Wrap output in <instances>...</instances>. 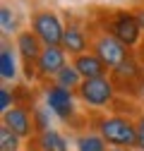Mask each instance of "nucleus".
Wrapping results in <instances>:
<instances>
[{"instance_id":"nucleus-2","label":"nucleus","mask_w":144,"mask_h":151,"mask_svg":"<svg viewBox=\"0 0 144 151\" xmlns=\"http://www.w3.org/2000/svg\"><path fill=\"white\" fill-rule=\"evenodd\" d=\"M108 79H111V84H113L118 96L130 99V101L144 99V65L137 60L135 53L125 63L113 67L111 74H108Z\"/></svg>"},{"instance_id":"nucleus-20","label":"nucleus","mask_w":144,"mask_h":151,"mask_svg":"<svg viewBox=\"0 0 144 151\" xmlns=\"http://www.w3.org/2000/svg\"><path fill=\"white\" fill-rule=\"evenodd\" d=\"M10 108H14V93L3 84V86H0V110L7 113Z\"/></svg>"},{"instance_id":"nucleus-11","label":"nucleus","mask_w":144,"mask_h":151,"mask_svg":"<svg viewBox=\"0 0 144 151\" xmlns=\"http://www.w3.org/2000/svg\"><path fill=\"white\" fill-rule=\"evenodd\" d=\"M67 65H70V55H67V50L63 46H46L43 53H41V58H39V65H36V74L53 79Z\"/></svg>"},{"instance_id":"nucleus-22","label":"nucleus","mask_w":144,"mask_h":151,"mask_svg":"<svg viewBox=\"0 0 144 151\" xmlns=\"http://www.w3.org/2000/svg\"><path fill=\"white\" fill-rule=\"evenodd\" d=\"M135 17H137V22H139L142 31H144V5H142V7H135Z\"/></svg>"},{"instance_id":"nucleus-18","label":"nucleus","mask_w":144,"mask_h":151,"mask_svg":"<svg viewBox=\"0 0 144 151\" xmlns=\"http://www.w3.org/2000/svg\"><path fill=\"white\" fill-rule=\"evenodd\" d=\"M0 22H3V31L7 34H12L14 29H17V24H14V12L7 7V5H3V7H0Z\"/></svg>"},{"instance_id":"nucleus-12","label":"nucleus","mask_w":144,"mask_h":151,"mask_svg":"<svg viewBox=\"0 0 144 151\" xmlns=\"http://www.w3.org/2000/svg\"><path fill=\"white\" fill-rule=\"evenodd\" d=\"M70 65L79 72L82 79H101V77H108V74H111V67H108L101 58H96L91 50L70 58Z\"/></svg>"},{"instance_id":"nucleus-10","label":"nucleus","mask_w":144,"mask_h":151,"mask_svg":"<svg viewBox=\"0 0 144 151\" xmlns=\"http://www.w3.org/2000/svg\"><path fill=\"white\" fill-rule=\"evenodd\" d=\"M0 125H5L7 129H12L17 137L22 139H31L34 132H36V125H34V113L27 108V106H14L10 108L7 113H3L0 118Z\"/></svg>"},{"instance_id":"nucleus-1","label":"nucleus","mask_w":144,"mask_h":151,"mask_svg":"<svg viewBox=\"0 0 144 151\" xmlns=\"http://www.w3.org/2000/svg\"><path fill=\"white\" fill-rule=\"evenodd\" d=\"M89 22L96 24L99 29H103L106 34L115 36L120 43H125L127 48H137L142 41V27L135 17V10H120V7H91Z\"/></svg>"},{"instance_id":"nucleus-4","label":"nucleus","mask_w":144,"mask_h":151,"mask_svg":"<svg viewBox=\"0 0 144 151\" xmlns=\"http://www.w3.org/2000/svg\"><path fill=\"white\" fill-rule=\"evenodd\" d=\"M86 29H89V50H91L96 58H101L108 67H118L120 63H125L135 53L132 48H127L125 43H120L115 36L106 34L103 29H99L96 24H91L86 19Z\"/></svg>"},{"instance_id":"nucleus-5","label":"nucleus","mask_w":144,"mask_h":151,"mask_svg":"<svg viewBox=\"0 0 144 151\" xmlns=\"http://www.w3.org/2000/svg\"><path fill=\"white\" fill-rule=\"evenodd\" d=\"M29 29L43 41V46H63L65 22L53 10H34L29 14Z\"/></svg>"},{"instance_id":"nucleus-6","label":"nucleus","mask_w":144,"mask_h":151,"mask_svg":"<svg viewBox=\"0 0 144 151\" xmlns=\"http://www.w3.org/2000/svg\"><path fill=\"white\" fill-rule=\"evenodd\" d=\"M43 48H46L43 41L31 29H22V31L14 34V50H17V58L22 60V70H24L27 79L36 77V65H39Z\"/></svg>"},{"instance_id":"nucleus-14","label":"nucleus","mask_w":144,"mask_h":151,"mask_svg":"<svg viewBox=\"0 0 144 151\" xmlns=\"http://www.w3.org/2000/svg\"><path fill=\"white\" fill-rule=\"evenodd\" d=\"M75 151H108V144L96 129L94 132H79L75 139Z\"/></svg>"},{"instance_id":"nucleus-13","label":"nucleus","mask_w":144,"mask_h":151,"mask_svg":"<svg viewBox=\"0 0 144 151\" xmlns=\"http://www.w3.org/2000/svg\"><path fill=\"white\" fill-rule=\"evenodd\" d=\"M14 55H17V50L7 41H3V48H0V77H3V82H12L17 77Z\"/></svg>"},{"instance_id":"nucleus-17","label":"nucleus","mask_w":144,"mask_h":151,"mask_svg":"<svg viewBox=\"0 0 144 151\" xmlns=\"http://www.w3.org/2000/svg\"><path fill=\"white\" fill-rule=\"evenodd\" d=\"M0 151H22V137H17L5 125H0Z\"/></svg>"},{"instance_id":"nucleus-15","label":"nucleus","mask_w":144,"mask_h":151,"mask_svg":"<svg viewBox=\"0 0 144 151\" xmlns=\"http://www.w3.org/2000/svg\"><path fill=\"white\" fill-rule=\"evenodd\" d=\"M50 82H55L58 86H63V89H67V91H72V93H77V89H79V84H82L84 79L79 77V72L72 67V65H67V67H65L63 72H58Z\"/></svg>"},{"instance_id":"nucleus-23","label":"nucleus","mask_w":144,"mask_h":151,"mask_svg":"<svg viewBox=\"0 0 144 151\" xmlns=\"http://www.w3.org/2000/svg\"><path fill=\"white\" fill-rule=\"evenodd\" d=\"M108 151H125V149H113V146H108Z\"/></svg>"},{"instance_id":"nucleus-16","label":"nucleus","mask_w":144,"mask_h":151,"mask_svg":"<svg viewBox=\"0 0 144 151\" xmlns=\"http://www.w3.org/2000/svg\"><path fill=\"white\" fill-rule=\"evenodd\" d=\"M39 142H41V149H46V151H67V142H65V137L60 134L58 129L41 132Z\"/></svg>"},{"instance_id":"nucleus-9","label":"nucleus","mask_w":144,"mask_h":151,"mask_svg":"<svg viewBox=\"0 0 144 151\" xmlns=\"http://www.w3.org/2000/svg\"><path fill=\"white\" fill-rule=\"evenodd\" d=\"M63 48L67 50L70 58L82 55V53L89 50V29H86V22L75 19V17H67L65 36H63Z\"/></svg>"},{"instance_id":"nucleus-3","label":"nucleus","mask_w":144,"mask_h":151,"mask_svg":"<svg viewBox=\"0 0 144 151\" xmlns=\"http://www.w3.org/2000/svg\"><path fill=\"white\" fill-rule=\"evenodd\" d=\"M96 132L113 149H125V151L135 149L137 127H135V120L130 115H122V113L101 115V118H96Z\"/></svg>"},{"instance_id":"nucleus-8","label":"nucleus","mask_w":144,"mask_h":151,"mask_svg":"<svg viewBox=\"0 0 144 151\" xmlns=\"http://www.w3.org/2000/svg\"><path fill=\"white\" fill-rule=\"evenodd\" d=\"M75 96H77V93H72V91L58 86L55 82H48V86H46V108L53 113V115H58L60 120L67 122V120L75 118V113H77Z\"/></svg>"},{"instance_id":"nucleus-7","label":"nucleus","mask_w":144,"mask_h":151,"mask_svg":"<svg viewBox=\"0 0 144 151\" xmlns=\"http://www.w3.org/2000/svg\"><path fill=\"white\" fill-rule=\"evenodd\" d=\"M77 99L89 108H108L115 103L118 93H115L111 79L101 77V79H84L77 89Z\"/></svg>"},{"instance_id":"nucleus-19","label":"nucleus","mask_w":144,"mask_h":151,"mask_svg":"<svg viewBox=\"0 0 144 151\" xmlns=\"http://www.w3.org/2000/svg\"><path fill=\"white\" fill-rule=\"evenodd\" d=\"M135 127H137L135 151H144V110H142V113H137V118H135Z\"/></svg>"},{"instance_id":"nucleus-21","label":"nucleus","mask_w":144,"mask_h":151,"mask_svg":"<svg viewBox=\"0 0 144 151\" xmlns=\"http://www.w3.org/2000/svg\"><path fill=\"white\" fill-rule=\"evenodd\" d=\"M135 55H137V60L144 65V36H142V41H139V46L135 48Z\"/></svg>"}]
</instances>
